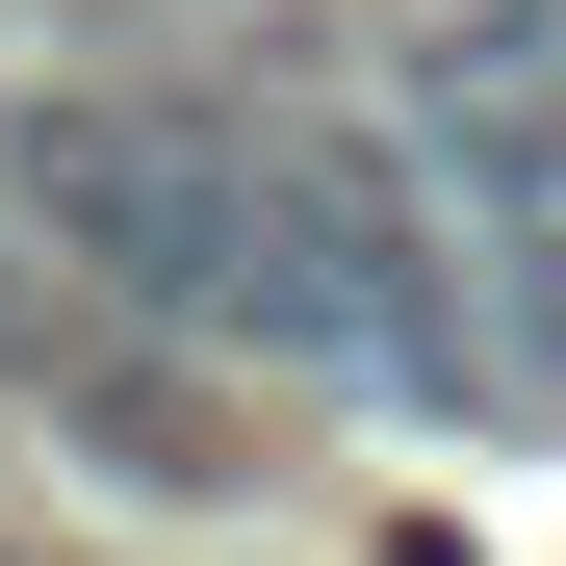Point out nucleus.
Segmentation results:
<instances>
[{"mask_svg":"<svg viewBox=\"0 0 566 566\" xmlns=\"http://www.w3.org/2000/svg\"><path fill=\"white\" fill-rule=\"evenodd\" d=\"M27 207L77 258H129L180 335H258L310 387H490V310L387 232V180H283L207 129H27Z\"/></svg>","mask_w":566,"mask_h":566,"instance_id":"obj_1","label":"nucleus"}]
</instances>
